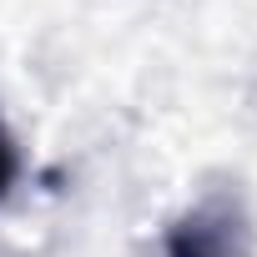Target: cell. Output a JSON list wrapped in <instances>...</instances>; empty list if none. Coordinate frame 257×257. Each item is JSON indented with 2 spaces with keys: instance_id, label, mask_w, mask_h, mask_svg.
<instances>
[{
  "instance_id": "2",
  "label": "cell",
  "mask_w": 257,
  "mask_h": 257,
  "mask_svg": "<svg viewBox=\"0 0 257 257\" xmlns=\"http://www.w3.org/2000/svg\"><path fill=\"white\" fill-rule=\"evenodd\" d=\"M16 177H21V152H16V137H11V126L0 121V202L11 197Z\"/></svg>"
},
{
  "instance_id": "1",
  "label": "cell",
  "mask_w": 257,
  "mask_h": 257,
  "mask_svg": "<svg viewBox=\"0 0 257 257\" xmlns=\"http://www.w3.org/2000/svg\"><path fill=\"white\" fill-rule=\"evenodd\" d=\"M162 257H252V227L237 197L212 192L187 207L162 242Z\"/></svg>"
}]
</instances>
